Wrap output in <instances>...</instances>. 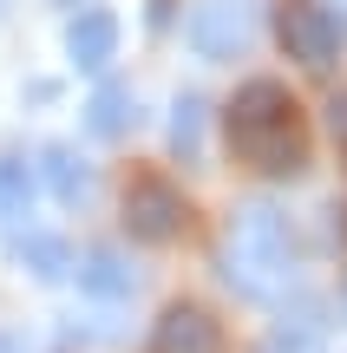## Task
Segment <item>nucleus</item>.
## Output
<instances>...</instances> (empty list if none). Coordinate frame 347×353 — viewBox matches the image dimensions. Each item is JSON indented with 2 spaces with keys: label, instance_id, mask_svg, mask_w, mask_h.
<instances>
[{
  "label": "nucleus",
  "instance_id": "8",
  "mask_svg": "<svg viewBox=\"0 0 347 353\" xmlns=\"http://www.w3.org/2000/svg\"><path fill=\"white\" fill-rule=\"evenodd\" d=\"M79 288H86V294H99V301H125V294L138 288V275H131V262H125V255L92 249L86 262H79Z\"/></svg>",
  "mask_w": 347,
  "mask_h": 353
},
{
  "label": "nucleus",
  "instance_id": "11",
  "mask_svg": "<svg viewBox=\"0 0 347 353\" xmlns=\"http://www.w3.org/2000/svg\"><path fill=\"white\" fill-rule=\"evenodd\" d=\"M20 268H33L39 281H59L66 268H72V255H66L59 236H26V242H20Z\"/></svg>",
  "mask_w": 347,
  "mask_h": 353
},
{
  "label": "nucleus",
  "instance_id": "6",
  "mask_svg": "<svg viewBox=\"0 0 347 353\" xmlns=\"http://www.w3.org/2000/svg\"><path fill=\"white\" fill-rule=\"evenodd\" d=\"M151 353H223V327H217L197 301H177V307H164V314H157Z\"/></svg>",
  "mask_w": 347,
  "mask_h": 353
},
{
  "label": "nucleus",
  "instance_id": "14",
  "mask_svg": "<svg viewBox=\"0 0 347 353\" xmlns=\"http://www.w3.org/2000/svg\"><path fill=\"white\" fill-rule=\"evenodd\" d=\"M262 353H328V347H321L315 327H275L269 341H262Z\"/></svg>",
  "mask_w": 347,
  "mask_h": 353
},
{
  "label": "nucleus",
  "instance_id": "9",
  "mask_svg": "<svg viewBox=\"0 0 347 353\" xmlns=\"http://www.w3.org/2000/svg\"><path fill=\"white\" fill-rule=\"evenodd\" d=\"M39 164H46V183H52V196H59V203H79V196L92 190V170L79 164L66 144H46V151H39Z\"/></svg>",
  "mask_w": 347,
  "mask_h": 353
},
{
  "label": "nucleus",
  "instance_id": "10",
  "mask_svg": "<svg viewBox=\"0 0 347 353\" xmlns=\"http://www.w3.org/2000/svg\"><path fill=\"white\" fill-rule=\"evenodd\" d=\"M86 125L99 131V138H118V131L131 125V92L125 85H99L92 105H86Z\"/></svg>",
  "mask_w": 347,
  "mask_h": 353
},
{
  "label": "nucleus",
  "instance_id": "15",
  "mask_svg": "<svg viewBox=\"0 0 347 353\" xmlns=\"http://www.w3.org/2000/svg\"><path fill=\"white\" fill-rule=\"evenodd\" d=\"M328 131L347 144V92H335V99H328Z\"/></svg>",
  "mask_w": 347,
  "mask_h": 353
},
{
  "label": "nucleus",
  "instance_id": "12",
  "mask_svg": "<svg viewBox=\"0 0 347 353\" xmlns=\"http://www.w3.org/2000/svg\"><path fill=\"white\" fill-rule=\"evenodd\" d=\"M197 144H204V99H177V118H170V151L197 157Z\"/></svg>",
  "mask_w": 347,
  "mask_h": 353
},
{
  "label": "nucleus",
  "instance_id": "16",
  "mask_svg": "<svg viewBox=\"0 0 347 353\" xmlns=\"http://www.w3.org/2000/svg\"><path fill=\"white\" fill-rule=\"evenodd\" d=\"M0 353H13V347H7V341H0Z\"/></svg>",
  "mask_w": 347,
  "mask_h": 353
},
{
  "label": "nucleus",
  "instance_id": "4",
  "mask_svg": "<svg viewBox=\"0 0 347 353\" xmlns=\"http://www.w3.org/2000/svg\"><path fill=\"white\" fill-rule=\"evenodd\" d=\"M184 223H190V203H184V190L170 176H138L125 190V229L138 242H177Z\"/></svg>",
  "mask_w": 347,
  "mask_h": 353
},
{
  "label": "nucleus",
  "instance_id": "2",
  "mask_svg": "<svg viewBox=\"0 0 347 353\" xmlns=\"http://www.w3.org/2000/svg\"><path fill=\"white\" fill-rule=\"evenodd\" d=\"M223 281L236 294H249V301L288 294V281H295V242H288L282 210H269V203L236 210L230 236H223Z\"/></svg>",
  "mask_w": 347,
  "mask_h": 353
},
{
  "label": "nucleus",
  "instance_id": "3",
  "mask_svg": "<svg viewBox=\"0 0 347 353\" xmlns=\"http://www.w3.org/2000/svg\"><path fill=\"white\" fill-rule=\"evenodd\" d=\"M275 33H282V52L301 65H335L341 52V20L321 7V0H275Z\"/></svg>",
  "mask_w": 347,
  "mask_h": 353
},
{
  "label": "nucleus",
  "instance_id": "13",
  "mask_svg": "<svg viewBox=\"0 0 347 353\" xmlns=\"http://www.w3.org/2000/svg\"><path fill=\"white\" fill-rule=\"evenodd\" d=\"M26 196H33V176H26L20 157H0V216H20Z\"/></svg>",
  "mask_w": 347,
  "mask_h": 353
},
{
  "label": "nucleus",
  "instance_id": "7",
  "mask_svg": "<svg viewBox=\"0 0 347 353\" xmlns=\"http://www.w3.org/2000/svg\"><path fill=\"white\" fill-rule=\"evenodd\" d=\"M66 52H72L79 72H105V65H112V52H118V20H112L105 7L79 13V20L66 26Z\"/></svg>",
  "mask_w": 347,
  "mask_h": 353
},
{
  "label": "nucleus",
  "instance_id": "1",
  "mask_svg": "<svg viewBox=\"0 0 347 353\" xmlns=\"http://www.w3.org/2000/svg\"><path fill=\"white\" fill-rule=\"evenodd\" d=\"M230 151L262 176H295L308 164V131L282 79H249L230 99Z\"/></svg>",
  "mask_w": 347,
  "mask_h": 353
},
{
  "label": "nucleus",
  "instance_id": "5",
  "mask_svg": "<svg viewBox=\"0 0 347 353\" xmlns=\"http://www.w3.org/2000/svg\"><path fill=\"white\" fill-rule=\"evenodd\" d=\"M184 33H190V46L204 52V59H236V52L249 46V33H256V7H249V0H204Z\"/></svg>",
  "mask_w": 347,
  "mask_h": 353
},
{
  "label": "nucleus",
  "instance_id": "17",
  "mask_svg": "<svg viewBox=\"0 0 347 353\" xmlns=\"http://www.w3.org/2000/svg\"><path fill=\"white\" fill-rule=\"evenodd\" d=\"M341 236H347V223H341Z\"/></svg>",
  "mask_w": 347,
  "mask_h": 353
}]
</instances>
